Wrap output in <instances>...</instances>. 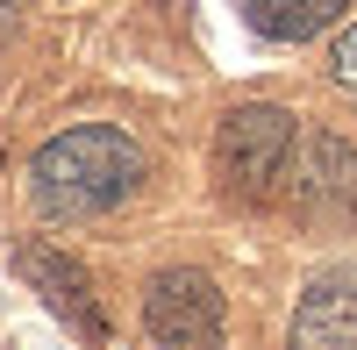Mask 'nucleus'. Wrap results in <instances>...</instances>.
Returning a JSON list of instances; mask_svg holds the SVG:
<instances>
[{
	"label": "nucleus",
	"mask_w": 357,
	"mask_h": 350,
	"mask_svg": "<svg viewBox=\"0 0 357 350\" xmlns=\"http://www.w3.org/2000/svg\"><path fill=\"white\" fill-rule=\"evenodd\" d=\"M22 279L43 294V307L65 322L72 336H86V343H107V307H100V294H93V279H86V265L79 257H65L57 243H22Z\"/></svg>",
	"instance_id": "5"
},
{
	"label": "nucleus",
	"mask_w": 357,
	"mask_h": 350,
	"mask_svg": "<svg viewBox=\"0 0 357 350\" xmlns=\"http://www.w3.org/2000/svg\"><path fill=\"white\" fill-rule=\"evenodd\" d=\"M279 208H301V215H357V151H350L343 136H329V129H307L301 151H293Z\"/></svg>",
	"instance_id": "4"
},
{
	"label": "nucleus",
	"mask_w": 357,
	"mask_h": 350,
	"mask_svg": "<svg viewBox=\"0 0 357 350\" xmlns=\"http://www.w3.org/2000/svg\"><path fill=\"white\" fill-rule=\"evenodd\" d=\"M143 186V143L114 122H79L36 143L29 158V193L50 222H79V215H107Z\"/></svg>",
	"instance_id": "1"
},
{
	"label": "nucleus",
	"mask_w": 357,
	"mask_h": 350,
	"mask_svg": "<svg viewBox=\"0 0 357 350\" xmlns=\"http://www.w3.org/2000/svg\"><path fill=\"white\" fill-rule=\"evenodd\" d=\"M243 8V22L257 29V36H272V43H307L321 36L350 0H236Z\"/></svg>",
	"instance_id": "7"
},
{
	"label": "nucleus",
	"mask_w": 357,
	"mask_h": 350,
	"mask_svg": "<svg viewBox=\"0 0 357 350\" xmlns=\"http://www.w3.org/2000/svg\"><path fill=\"white\" fill-rule=\"evenodd\" d=\"M143 329L158 350H222V286L193 265L158 272L143 294Z\"/></svg>",
	"instance_id": "3"
},
{
	"label": "nucleus",
	"mask_w": 357,
	"mask_h": 350,
	"mask_svg": "<svg viewBox=\"0 0 357 350\" xmlns=\"http://www.w3.org/2000/svg\"><path fill=\"white\" fill-rule=\"evenodd\" d=\"M329 72H336V86H343V93L357 100V22L336 36V50H329Z\"/></svg>",
	"instance_id": "8"
},
{
	"label": "nucleus",
	"mask_w": 357,
	"mask_h": 350,
	"mask_svg": "<svg viewBox=\"0 0 357 350\" xmlns=\"http://www.w3.org/2000/svg\"><path fill=\"white\" fill-rule=\"evenodd\" d=\"M293 350H357V279H314L293 307Z\"/></svg>",
	"instance_id": "6"
},
{
	"label": "nucleus",
	"mask_w": 357,
	"mask_h": 350,
	"mask_svg": "<svg viewBox=\"0 0 357 350\" xmlns=\"http://www.w3.org/2000/svg\"><path fill=\"white\" fill-rule=\"evenodd\" d=\"M301 136H307V122L293 107H272V100L229 107L222 129H215V179H222V193L243 200V208H279Z\"/></svg>",
	"instance_id": "2"
}]
</instances>
